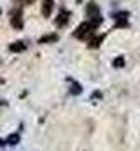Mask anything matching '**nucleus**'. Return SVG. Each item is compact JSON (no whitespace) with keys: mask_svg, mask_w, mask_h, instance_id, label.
I'll use <instances>...</instances> for the list:
<instances>
[{"mask_svg":"<svg viewBox=\"0 0 140 151\" xmlns=\"http://www.w3.org/2000/svg\"><path fill=\"white\" fill-rule=\"evenodd\" d=\"M70 16H72V14H70L69 11L61 9V11H60V14L56 16V27H65V25L70 21Z\"/></svg>","mask_w":140,"mask_h":151,"instance_id":"obj_3","label":"nucleus"},{"mask_svg":"<svg viewBox=\"0 0 140 151\" xmlns=\"http://www.w3.org/2000/svg\"><path fill=\"white\" fill-rule=\"evenodd\" d=\"M11 25L16 30L23 28V12H21V9H12L11 11Z\"/></svg>","mask_w":140,"mask_h":151,"instance_id":"obj_2","label":"nucleus"},{"mask_svg":"<svg viewBox=\"0 0 140 151\" xmlns=\"http://www.w3.org/2000/svg\"><path fill=\"white\" fill-rule=\"evenodd\" d=\"M114 18L117 19L116 27H119V28H123V27H128V12H117Z\"/></svg>","mask_w":140,"mask_h":151,"instance_id":"obj_6","label":"nucleus"},{"mask_svg":"<svg viewBox=\"0 0 140 151\" xmlns=\"http://www.w3.org/2000/svg\"><path fill=\"white\" fill-rule=\"evenodd\" d=\"M58 35L56 34H51V35H44V37L39 39V44H46V42H56Z\"/></svg>","mask_w":140,"mask_h":151,"instance_id":"obj_9","label":"nucleus"},{"mask_svg":"<svg viewBox=\"0 0 140 151\" xmlns=\"http://www.w3.org/2000/svg\"><path fill=\"white\" fill-rule=\"evenodd\" d=\"M53 7H54V2L53 0H42V9H40L42 16L44 18H49L51 12H53Z\"/></svg>","mask_w":140,"mask_h":151,"instance_id":"obj_4","label":"nucleus"},{"mask_svg":"<svg viewBox=\"0 0 140 151\" xmlns=\"http://www.w3.org/2000/svg\"><path fill=\"white\" fill-rule=\"evenodd\" d=\"M18 141H19V135H11V137H9V141H7V142H9V144H12V146H14V144H18Z\"/></svg>","mask_w":140,"mask_h":151,"instance_id":"obj_12","label":"nucleus"},{"mask_svg":"<svg viewBox=\"0 0 140 151\" xmlns=\"http://www.w3.org/2000/svg\"><path fill=\"white\" fill-rule=\"evenodd\" d=\"M123 65H124V58L123 56H119V58L114 60V67H123Z\"/></svg>","mask_w":140,"mask_h":151,"instance_id":"obj_11","label":"nucleus"},{"mask_svg":"<svg viewBox=\"0 0 140 151\" xmlns=\"http://www.w3.org/2000/svg\"><path fill=\"white\" fill-rule=\"evenodd\" d=\"M19 2H21V4H25V5H32L35 0H19Z\"/></svg>","mask_w":140,"mask_h":151,"instance_id":"obj_13","label":"nucleus"},{"mask_svg":"<svg viewBox=\"0 0 140 151\" xmlns=\"http://www.w3.org/2000/svg\"><path fill=\"white\" fill-rule=\"evenodd\" d=\"M86 12H88V16L93 19V18H96V16H100V11H98V5L95 4V2H89L88 5H86Z\"/></svg>","mask_w":140,"mask_h":151,"instance_id":"obj_5","label":"nucleus"},{"mask_svg":"<svg viewBox=\"0 0 140 151\" xmlns=\"http://www.w3.org/2000/svg\"><path fill=\"white\" fill-rule=\"evenodd\" d=\"M93 27L89 25V21H84V23H81L79 27H77V30L74 32V35L77 39H81V40H86V39H89L93 35Z\"/></svg>","mask_w":140,"mask_h":151,"instance_id":"obj_1","label":"nucleus"},{"mask_svg":"<svg viewBox=\"0 0 140 151\" xmlns=\"http://www.w3.org/2000/svg\"><path fill=\"white\" fill-rule=\"evenodd\" d=\"M9 49H11L12 53H21V51H25V44L18 40V42H12V44L9 46Z\"/></svg>","mask_w":140,"mask_h":151,"instance_id":"obj_8","label":"nucleus"},{"mask_svg":"<svg viewBox=\"0 0 140 151\" xmlns=\"http://www.w3.org/2000/svg\"><path fill=\"white\" fill-rule=\"evenodd\" d=\"M104 39H105V35H95V37H91V39H89L88 47H89V49H96V47L104 42Z\"/></svg>","mask_w":140,"mask_h":151,"instance_id":"obj_7","label":"nucleus"},{"mask_svg":"<svg viewBox=\"0 0 140 151\" xmlns=\"http://www.w3.org/2000/svg\"><path fill=\"white\" fill-rule=\"evenodd\" d=\"M93 99H102V93H100V91H95V93H93Z\"/></svg>","mask_w":140,"mask_h":151,"instance_id":"obj_14","label":"nucleus"},{"mask_svg":"<svg viewBox=\"0 0 140 151\" xmlns=\"http://www.w3.org/2000/svg\"><path fill=\"white\" fill-rule=\"evenodd\" d=\"M82 90H81V84L79 83H75V81H72V86H70V93L72 95H79Z\"/></svg>","mask_w":140,"mask_h":151,"instance_id":"obj_10","label":"nucleus"}]
</instances>
